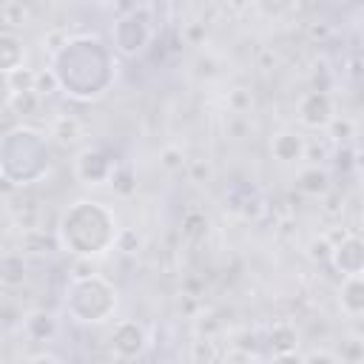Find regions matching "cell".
Segmentation results:
<instances>
[{
    "instance_id": "obj_3",
    "label": "cell",
    "mask_w": 364,
    "mask_h": 364,
    "mask_svg": "<svg viewBox=\"0 0 364 364\" xmlns=\"http://www.w3.org/2000/svg\"><path fill=\"white\" fill-rule=\"evenodd\" d=\"M48 171V142L40 131L20 125L0 139V176L17 188L37 182Z\"/></svg>"
},
{
    "instance_id": "obj_16",
    "label": "cell",
    "mask_w": 364,
    "mask_h": 364,
    "mask_svg": "<svg viewBox=\"0 0 364 364\" xmlns=\"http://www.w3.org/2000/svg\"><path fill=\"white\" fill-rule=\"evenodd\" d=\"M26 279V262H23V253H6L0 259V282L14 287Z\"/></svg>"
},
{
    "instance_id": "obj_25",
    "label": "cell",
    "mask_w": 364,
    "mask_h": 364,
    "mask_svg": "<svg viewBox=\"0 0 364 364\" xmlns=\"http://www.w3.org/2000/svg\"><path fill=\"white\" fill-rule=\"evenodd\" d=\"M0 205H3V199H0Z\"/></svg>"
},
{
    "instance_id": "obj_13",
    "label": "cell",
    "mask_w": 364,
    "mask_h": 364,
    "mask_svg": "<svg viewBox=\"0 0 364 364\" xmlns=\"http://www.w3.org/2000/svg\"><path fill=\"white\" fill-rule=\"evenodd\" d=\"M48 134H51L60 145H77V142L85 136V125H82V119H77L74 114H60V117L51 119Z\"/></svg>"
},
{
    "instance_id": "obj_2",
    "label": "cell",
    "mask_w": 364,
    "mask_h": 364,
    "mask_svg": "<svg viewBox=\"0 0 364 364\" xmlns=\"http://www.w3.org/2000/svg\"><path fill=\"white\" fill-rule=\"evenodd\" d=\"M54 239L57 247H63L65 253L80 259H94L117 247L119 225L108 205L97 199H77L63 210Z\"/></svg>"
},
{
    "instance_id": "obj_11",
    "label": "cell",
    "mask_w": 364,
    "mask_h": 364,
    "mask_svg": "<svg viewBox=\"0 0 364 364\" xmlns=\"http://www.w3.org/2000/svg\"><path fill=\"white\" fill-rule=\"evenodd\" d=\"M20 68H26V46L17 34L3 31L0 34V74L9 77Z\"/></svg>"
},
{
    "instance_id": "obj_19",
    "label": "cell",
    "mask_w": 364,
    "mask_h": 364,
    "mask_svg": "<svg viewBox=\"0 0 364 364\" xmlns=\"http://www.w3.org/2000/svg\"><path fill=\"white\" fill-rule=\"evenodd\" d=\"M228 108H230L233 114L250 111V108H253V94H250L247 88H233L230 97H228Z\"/></svg>"
},
{
    "instance_id": "obj_15",
    "label": "cell",
    "mask_w": 364,
    "mask_h": 364,
    "mask_svg": "<svg viewBox=\"0 0 364 364\" xmlns=\"http://www.w3.org/2000/svg\"><path fill=\"white\" fill-rule=\"evenodd\" d=\"M270 350L273 353H293L296 347H299V333H296V327L293 324H276L273 330H270Z\"/></svg>"
},
{
    "instance_id": "obj_6",
    "label": "cell",
    "mask_w": 364,
    "mask_h": 364,
    "mask_svg": "<svg viewBox=\"0 0 364 364\" xmlns=\"http://www.w3.org/2000/svg\"><path fill=\"white\" fill-rule=\"evenodd\" d=\"M148 43H151V23L142 14L131 11V14H125L114 23V48L122 57L139 54Z\"/></svg>"
},
{
    "instance_id": "obj_7",
    "label": "cell",
    "mask_w": 364,
    "mask_h": 364,
    "mask_svg": "<svg viewBox=\"0 0 364 364\" xmlns=\"http://www.w3.org/2000/svg\"><path fill=\"white\" fill-rule=\"evenodd\" d=\"M117 171V162L111 159V154H105L102 148H82L74 159V173L82 185H105L111 182Z\"/></svg>"
},
{
    "instance_id": "obj_17",
    "label": "cell",
    "mask_w": 364,
    "mask_h": 364,
    "mask_svg": "<svg viewBox=\"0 0 364 364\" xmlns=\"http://www.w3.org/2000/svg\"><path fill=\"white\" fill-rule=\"evenodd\" d=\"M34 80H37V71L20 68V71L6 77V85H9L11 94H28V91H34Z\"/></svg>"
},
{
    "instance_id": "obj_10",
    "label": "cell",
    "mask_w": 364,
    "mask_h": 364,
    "mask_svg": "<svg viewBox=\"0 0 364 364\" xmlns=\"http://www.w3.org/2000/svg\"><path fill=\"white\" fill-rule=\"evenodd\" d=\"M270 154L282 165H299L307 156V139L296 131H279L270 139Z\"/></svg>"
},
{
    "instance_id": "obj_21",
    "label": "cell",
    "mask_w": 364,
    "mask_h": 364,
    "mask_svg": "<svg viewBox=\"0 0 364 364\" xmlns=\"http://www.w3.org/2000/svg\"><path fill=\"white\" fill-rule=\"evenodd\" d=\"M37 105H40V97L34 91H28V94H11V108L17 114H37Z\"/></svg>"
},
{
    "instance_id": "obj_4",
    "label": "cell",
    "mask_w": 364,
    "mask_h": 364,
    "mask_svg": "<svg viewBox=\"0 0 364 364\" xmlns=\"http://www.w3.org/2000/svg\"><path fill=\"white\" fill-rule=\"evenodd\" d=\"M117 310V290L100 273L74 276L65 287V313L80 324H102Z\"/></svg>"
},
{
    "instance_id": "obj_20",
    "label": "cell",
    "mask_w": 364,
    "mask_h": 364,
    "mask_svg": "<svg viewBox=\"0 0 364 364\" xmlns=\"http://www.w3.org/2000/svg\"><path fill=\"white\" fill-rule=\"evenodd\" d=\"M159 165H162L165 171H182V168H185V154H182V148H176V145L162 148Z\"/></svg>"
},
{
    "instance_id": "obj_14",
    "label": "cell",
    "mask_w": 364,
    "mask_h": 364,
    "mask_svg": "<svg viewBox=\"0 0 364 364\" xmlns=\"http://www.w3.org/2000/svg\"><path fill=\"white\" fill-rule=\"evenodd\" d=\"M296 188H299L301 193H307V196H324V193L330 191V176H327L324 171H318L316 165H310V168H301V171H299Z\"/></svg>"
},
{
    "instance_id": "obj_12",
    "label": "cell",
    "mask_w": 364,
    "mask_h": 364,
    "mask_svg": "<svg viewBox=\"0 0 364 364\" xmlns=\"http://www.w3.org/2000/svg\"><path fill=\"white\" fill-rule=\"evenodd\" d=\"M338 304H341V313L350 316V318H358L364 313V282H361V276H353V279L341 282Z\"/></svg>"
},
{
    "instance_id": "obj_5",
    "label": "cell",
    "mask_w": 364,
    "mask_h": 364,
    "mask_svg": "<svg viewBox=\"0 0 364 364\" xmlns=\"http://www.w3.org/2000/svg\"><path fill=\"white\" fill-rule=\"evenodd\" d=\"M296 117L304 128H313V131H321V128H330L336 122V100L333 94L321 91V88H313L307 94L299 97L296 102Z\"/></svg>"
},
{
    "instance_id": "obj_22",
    "label": "cell",
    "mask_w": 364,
    "mask_h": 364,
    "mask_svg": "<svg viewBox=\"0 0 364 364\" xmlns=\"http://www.w3.org/2000/svg\"><path fill=\"white\" fill-rule=\"evenodd\" d=\"M304 364H341V361L333 353H327V350H316V353L304 355Z\"/></svg>"
},
{
    "instance_id": "obj_9",
    "label": "cell",
    "mask_w": 364,
    "mask_h": 364,
    "mask_svg": "<svg viewBox=\"0 0 364 364\" xmlns=\"http://www.w3.org/2000/svg\"><path fill=\"white\" fill-rule=\"evenodd\" d=\"M330 262H333V267H336L344 279L361 276V270H364V245H361L358 233L341 236V242H336V245L330 247Z\"/></svg>"
},
{
    "instance_id": "obj_1",
    "label": "cell",
    "mask_w": 364,
    "mask_h": 364,
    "mask_svg": "<svg viewBox=\"0 0 364 364\" xmlns=\"http://www.w3.org/2000/svg\"><path fill=\"white\" fill-rule=\"evenodd\" d=\"M51 74L68 97L100 100L117 77V60L100 37L80 34L63 40L51 51Z\"/></svg>"
},
{
    "instance_id": "obj_18",
    "label": "cell",
    "mask_w": 364,
    "mask_h": 364,
    "mask_svg": "<svg viewBox=\"0 0 364 364\" xmlns=\"http://www.w3.org/2000/svg\"><path fill=\"white\" fill-rule=\"evenodd\" d=\"M0 17L9 26H26L28 23V9L23 3H6V6H0Z\"/></svg>"
},
{
    "instance_id": "obj_24",
    "label": "cell",
    "mask_w": 364,
    "mask_h": 364,
    "mask_svg": "<svg viewBox=\"0 0 364 364\" xmlns=\"http://www.w3.org/2000/svg\"><path fill=\"white\" fill-rule=\"evenodd\" d=\"M26 364H63L54 353H37V355H31Z\"/></svg>"
},
{
    "instance_id": "obj_23",
    "label": "cell",
    "mask_w": 364,
    "mask_h": 364,
    "mask_svg": "<svg viewBox=\"0 0 364 364\" xmlns=\"http://www.w3.org/2000/svg\"><path fill=\"white\" fill-rule=\"evenodd\" d=\"M270 364H304V355L299 350H293V353H273Z\"/></svg>"
},
{
    "instance_id": "obj_8",
    "label": "cell",
    "mask_w": 364,
    "mask_h": 364,
    "mask_svg": "<svg viewBox=\"0 0 364 364\" xmlns=\"http://www.w3.org/2000/svg\"><path fill=\"white\" fill-rule=\"evenodd\" d=\"M145 347H148V336H145V330H142L139 321L122 318V321L114 324V330H111V353H114L119 361H134V358H139V355L145 353Z\"/></svg>"
}]
</instances>
